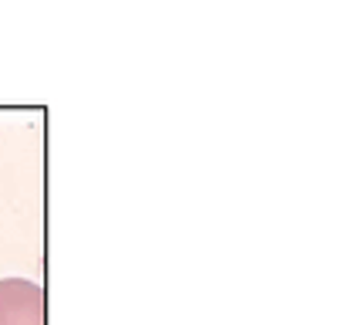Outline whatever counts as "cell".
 Here are the masks:
<instances>
[{
	"mask_svg": "<svg viewBox=\"0 0 359 325\" xmlns=\"http://www.w3.org/2000/svg\"><path fill=\"white\" fill-rule=\"evenodd\" d=\"M0 325H44V288L27 278H0Z\"/></svg>",
	"mask_w": 359,
	"mask_h": 325,
	"instance_id": "obj_1",
	"label": "cell"
}]
</instances>
